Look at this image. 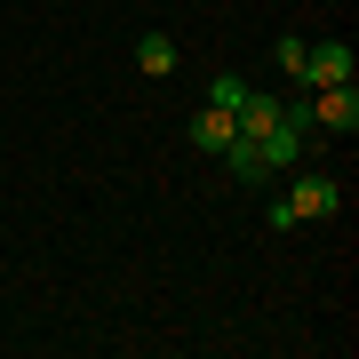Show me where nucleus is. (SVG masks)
<instances>
[{
    "label": "nucleus",
    "instance_id": "obj_2",
    "mask_svg": "<svg viewBox=\"0 0 359 359\" xmlns=\"http://www.w3.org/2000/svg\"><path fill=\"white\" fill-rule=\"evenodd\" d=\"M311 128H327V136H359V88H351V80L311 88Z\"/></svg>",
    "mask_w": 359,
    "mask_h": 359
},
{
    "label": "nucleus",
    "instance_id": "obj_6",
    "mask_svg": "<svg viewBox=\"0 0 359 359\" xmlns=\"http://www.w3.org/2000/svg\"><path fill=\"white\" fill-rule=\"evenodd\" d=\"M231 120H240V136L256 144V136L271 128V120H280V96H264V88H248V104H240V112H231Z\"/></svg>",
    "mask_w": 359,
    "mask_h": 359
},
{
    "label": "nucleus",
    "instance_id": "obj_9",
    "mask_svg": "<svg viewBox=\"0 0 359 359\" xmlns=\"http://www.w3.org/2000/svg\"><path fill=\"white\" fill-rule=\"evenodd\" d=\"M208 104H216V112H240V104H248V80H240V72H216V88H208Z\"/></svg>",
    "mask_w": 359,
    "mask_h": 359
},
{
    "label": "nucleus",
    "instance_id": "obj_1",
    "mask_svg": "<svg viewBox=\"0 0 359 359\" xmlns=\"http://www.w3.org/2000/svg\"><path fill=\"white\" fill-rule=\"evenodd\" d=\"M287 176H295V184H287L280 200L295 208V224H320V216H335V208H344V184H335L327 168H287Z\"/></svg>",
    "mask_w": 359,
    "mask_h": 359
},
{
    "label": "nucleus",
    "instance_id": "obj_8",
    "mask_svg": "<svg viewBox=\"0 0 359 359\" xmlns=\"http://www.w3.org/2000/svg\"><path fill=\"white\" fill-rule=\"evenodd\" d=\"M304 56H311V40H280V80H287V88H304Z\"/></svg>",
    "mask_w": 359,
    "mask_h": 359
},
{
    "label": "nucleus",
    "instance_id": "obj_7",
    "mask_svg": "<svg viewBox=\"0 0 359 359\" xmlns=\"http://www.w3.org/2000/svg\"><path fill=\"white\" fill-rule=\"evenodd\" d=\"M216 160L231 168V184H271V176H264V160H256V144H248V136H231V144H224Z\"/></svg>",
    "mask_w": 359,
    "mask_h": 359
},
{
    "label": "nucleus",
    "instance_id": "obj_5",
    "mask_svg": "<svg viewBox=\"0 0 359 359\" xmlns=\"http://www.w3.org/2000/svg\"><path fill=\"white\" fill-rule=\"evenodd\" d=\"M231 136H240V120H231V112H216V104H208V112L192 120V144H200V152H208V160H216V152H224V144H231Z\"/></svg>",
    "mask_w": 359,
    "mask_h": 359
},
{
    "label": "nucleus",
    "instance_id": "obj_3",
    "mask_svg": "<svg viewBox=\"0 0 359 359\" xmlns=\"http://www.w3.org/2000/svg\"><path fill=\"white\" fill-rule=\"evenodd\" d=\"M335 80H351V40H311L304 88H335Z\"/></svg>",
    "mask_w": 359,
    "mask_h": 359
},
{
    "label": "nucleus",
    "instance_id": "obj_4",
    "mask_svg": "<svg viewBox=\"0 0 359 359\" xmlns=\"http://www.w3.org/2000/svg\"><path fill=\"white\" fill-rule=\"evenodd\" d=\"M136 72L144 80H168V72H176V40H168V32H144L136 40Z\"/></svg>",
    "mask_w": 359,
    "mask_h": 359
}]
</instances>
